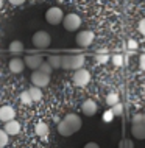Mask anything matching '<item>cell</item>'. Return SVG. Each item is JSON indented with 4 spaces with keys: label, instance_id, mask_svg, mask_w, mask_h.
<instances>
[{
    "label": "cell",
    "instance_id": "obj_26",
    "mask_svg": "<svg viewBox=\"0 0 145 148\" xmlns=\"http://www.w3.org/2000/svg\"><path fill=\"white\" fill-rule=\"evenodd\" d=\"M111 61H112V64H114L115 67H122L123 66V56L122 55H112Z\"/></svg>",
    "mask_w": 145,
    "mask_h": 148
},
{
    "label": "cell",
    "instance_id": "obj_17",
    "mask_svg": "<svg viewBox=\"0 0 145 148\" xmlns=\"http://www.w3.org/2000/svg\"><path fill=\"white\" fill-rule=\"evenodd\" d=\"M42 87H39V86H31L30 87V89H28V90H30V95H31V98H33V101H41V100H42Z\"/></svg>",
    "mask_w": 145,
    "mask_h": 148
},
{
    "label": "cell",
    "instance_id": "obj_36",
    "mask_svg": "<svg viewBox=\"0 0 145 148\" xmlns=\"http://www.w3.org/2000/svg\"><path fill=\"white\" fill-rule=\"evenodd\" d=\"M2 6H3V0H0V10H2Z\"/></svg>",
    "mask_w": 145,
    "mask_h": 148
},
{
    "label": "cell",
    "instance_id": "obj_3",
    "mask_svg": "<svg viewBox=\"0 0 145 148\" xmlns=\"http://www.w3.org/2000/svg\"><path fill=\"white\" fill-rule=\"evenodd\" d=\"M72 79H74V84L75 86H78V87H84V86H87L89 84V81H91V73H89V70H86V69H78V70H75V73H74V77H72Z\"/></svg>",
    "mask_w": 145,
    "mask_h": 148
},
{
    "label": "cell",
    "instance_id": "obj_31",
    "mask_svg": "<svg viewBox=\"0 0 145 148\" xmlns=\"http://www.w3.org/2000/svg\"><path fill=\"white\" fill-rule=\"evenodd\" d=\"M137 28H139V31H140V34H144V36H145V17H144L142 21L139 22Z\"/></svg>",
    "mask_w": 145,
    "mask_h": 148
},
{
    "label": "cell",
    "instance_id": "obj_7",
    "mask_svg": "<svg viewBox=\"0 0 145 148\" xmlns=\"http://www.w3.org/2000/svg\"><path fill=\"white\" fill-rule=\"evenodd\" d=\"M23 61H25V66H27V67H30V69L36 70V69H39V66L44 62V59H42L41 55H28V56L23 59Z\"/></svg>",
    "mask_w": 145,
    "mask_h": 148
},
{
    "label": "cell",
    "instance_id": "obj_25",
    "mask_svg": "<svg viewBox=\"0 0 145 148\" xmlns=\"http://www.w3.org/2000/svg\"><path fill=\"white\" fill-rule=\"evenodd\" d=\"M39 70L44 72V73H47V75H52V72H53L55 69H53V67H52L47 61H44V62L41 64V66H39Z\"/></svg>",
    "mask_w": 145,
    "mask_h": 148
},
{
    "label": "cell",
    "instance_id": "obj_30",
    "mask_svg": "<svg viewBox=\"0 0 145 148\" xmlns=\"http://www.w3.org/2000/svg\"><path fill=\"white\" fill-rule=\"evenodd\" d=\"M142 122H144V114H136L133 117V125L134 123H142Z\"/></svg>",
    "mask_w": 145,
    "mask_h": 148
},
{
    "label": "cell",
    "instance_id": "obj_4",
    "mask_svg": "<svg viewBox=\"0 0 145 148\" xmlns=\"http://www.w3.org/2000/svg\"><path fill=\"white\" fill-rule=\"evenodd\" d=\"M52 42V38L47 31H36L33 34V45L36 49H47Z\"/></svg>",
    "mask_w": 145,
    "mask_h": 148
},
{
    "label": "cell",
    "instance_id": "obj_6",
    "mask_svg": "<svg viewBox=\"0 0 145 148\" xmlns=\"http://www.w3.org/2000/svg\"><path fill=\"white\" fill-rule=\"evenodd\" d=\"M31 83H33L34 86H39V87H45L48 83H50V75L41 72L39 69L33 70V73H31Z\"/></svg>",
    "mask_w": 145,
    "mask_h": 148
},
{
    "label": "cell",
    "instance_id": "obj_27",
    "mask_svg": "<svg viewBox=\"0 0 145 148\" xmlns=\"http://www.w3.org/2000/svg\"><path fill=\"white\" fill-rule=\"evenodd\" d=\"M114 112H112V109H108V111H104L103 112V122H106V123H109V122H112L114 120Z\"/></svg>",
    "mask_w": 145,
    "mask_h": 148
},
{
    "label": "cell",
    "instance_id": "obj_23",
    "mask_svg": "<svg viewBox=\"0 0 145 148\" xmlns=\"http://www.w3.org/2000/svg\"><path fill=\"white\" fill-rule=\"evenodd\" d=\"M111 109H112V112H114L115 117H120V115L123 114V105H122L120 101H119V103H115L114 106H111Z\"/></svg>",
    "mask_w": 145,
    "mask_h": 148
},
{
    "label": "cell",
    "instance_id": "obj_35",
    "mask_svg": "<svg viewBox=\"0 0 145 148\" xmlns=\"http://www.w3.org/2000/svg\"><path fill=\"white\" fill-rule=\"evenodd\" d=\"M84 148H100V145H98V143H95V142H89V143L84 145Z\"/></svg>",
    "mask_w": 145,
    "mask_h": 148
},
{
    "label": "cell",
    "instance_id": "obj_28",
    "mask_svg": "<svg viewBox=\"0 0 145 148\" xmlns=\"http://www.w3.org/2000/svg\"><path fill=\"white\" fill-rule=\"evenodd\" d=\"M108 55H104V53H98V55H95V61L98 62V64H106L108 62Z\"/></svg>",
    "mask_w": 145,
    "mask_h": 148
},
{
    "label": "cell",
    "instance_id": "obj_32",
    "mask_svg": "<svg viewBox=\"0 0 145 148\" xmlns=\"http://www.w3.org/2000/svg\"><path fill=\"white\" fill-rule=\"evenodd\" d=\"M128 49H130V50H136V49H137V42H136L134 39H130V41H128Z\"/></svg>",
    "mask_w": 145,
    "mask_h": 148
},
{
    "label": "cell",
    "instance_id": "obj_8",
    "mask_svg": "<svg viewBox=\"0 0 145 148\" xmlns=\"http://www.w3.org/2000/svg\"><path fill=\"white\" fill-rule=\"evenodd\" d=\"M14 117H16V111H14L13 106L5 105V106L0 108V120H2L3 123L8 122V120H13Z\"/></svg>",
    "mask_w": 145,
    "mask_h": 148
},
{
    "label": "cell",
    "instance_id": "obj_5",
    "mask_svg": "<svg viewBox=\"0 0 145 148\" xmlns=\"http://www.w3.org/2000/svg\"><path fill=\"white\" fill-rule=\"evenodd\" d=\"M94 39H95V34L91 30H83L76 34V44L80 47H89L94 42Z\"/></svg>",
    "mask_w": 145,
    "mask_h": 148
},
{
    "label": "cell",
    "instance_id": "obj_13",
    "mask_svg": "<svg viewBox=\"0 0 145 148\" xmlns=\"http://www.w3.org/2000/svg\"><path fill=\"white\" fill-rule=\"evenodd\" d=\"M81 109L84 115H94L97 112V103L94 100H86V101H83Z\"/></svg>",
    "mask_w": 145,
    "mask_h": 148
},
{
    "label": "cell",
    "instance_id": "obj_15",
    "mask_svg": "<svg viewBox=\"0 0 145 148\" xmlns=\"http://www.w3.org/2000/svg\"><path fill=\"white\" fill-rule=\"evenodd\" d=\"M84 66V56L83 55H72L70 56V69L78 70Z\"/></svg>",
    "mask_w": 145,
    "mask_h": 148
},
{
    "label": "cell",
    "instance_id": "obj_1",
    "mask_svg": "<svg viewBox=\"0 0 145 148\" xmlns=\"http://www.w3.org/2000/svg\"><path fill=\"white\" fill-rule=\"evenodd\" d=\"M63 19H64V13H63L61 8L52 6V8H48V10H47L45 21L50 23V25H59V23L63 22Z\"/></svg>",
    "mask_w": 145,
    "mask_h": 148
},
{
    "label": "cell",
    "instance_id": "obj_2",
    "mask_svg": "<svg viewBox=\"0 0 145 148\" xmlns=\"http://www.w3.org/2000/svg\"><path fill=\"white\" fill-rule=\"evenodd\" d=\"M63 25L67 31H75V30H78L80 27H81V17H80L78 14H75V13H70V14L64 16Z\"/></svg>",
    "mask_w": 145,
    "mask_h": 148
},
{
    "label": "cell",
    "instance_id": "obj_9",
    "mask_svg": "<svg viewBox=\"0 0 145 148\" xmlns=\"http://www.w3.org/2000/svg\"><path fill=\"white\" fill-rule=\"evenodd\" d=\"M3 130H5L10 136H17L19 133H21V123H19L17 120H14V119L8 120V122H5Z\"/></svg>",
    "mask_w": 145,
    "mask_h": 148
},
{
    "label": "cell",
    "instance_id": "obj_21",
    "mask_svg": "<svg viewBox=\"0 0 145 148\" xmlns=\"http://www.w3.org/2000/svg\"><path fill=\"white\" fill-rule=\"evenodd\" d=\"M120 100H119V94L117 92H109V94L106 95V103L109 106H114L115 103H119Z\"/></svg>",
    "mask_w": 145,
    "mask_h": 148
},
{
    "label": "cell",
    "instance_id": "obj_20",
    "mask_svg": "<svg viewBox=\"0 0 145 148\" xmlns=\"http://www.w3.org/2000/svg\"><path fill=\"white\" fill-rule=\"evenodd\" d=\"M8 50H10L11 53H21L23 50V44L21 41H13L10 44V47H8Z\"/></svg>",
    "mask_w": 145,
    "mask_h": 148
},
{
    "label": "cell",
    "instance_id": "obj_16",
    "mask_svg": "<svg viewBox=\"0 0 145 148\" xmlns=\"http://www.w3.org/2000/svg\"><path fill=\"white\" fill-rule=\"evenodd\" d=\"M34 131H36V134H38L41 139H45L47 136H48V125H47L45 122H39L38 125H36Z\"/></svg>",
    "mask_w": 145,
    "mask_h": 148
},
{
    "label": "cell",
    "instance_id": "obj_19",
    "mask_svg": "<svg viewBox=\"0 0 145 148\" xmlns=\"http://www.w3.org/2000/svg\"><path fill=\"white\" fill-rule=\"evenodd\" d=\"M47 62L50 64L53 69H59V67H61V56H58V55H52V56L47 58Z\"/></svg>",
    "mask_w": 145,
    "mask_h": 148
},
{
    "label": "cell",
    "instance_id": "obj_37",
    "mask_svg": "<svg viewBox=\"0 0 145 148\" xmlns=\"http://www.w3.org/2000/svg\"><path fill=\"white\" fill-rule=\"evenodd\" d=\"M144 123H145V114H144Z\"/></svg>",
    "mask_w": 145,
    "mask_h": 148
},
{
    "label": "cell",
    "instance_id": "obj_33",
    "mask_svg": "<svg viewBox=\"0 0 145 148\" xmlns=\"http://www.w3.org/2000/svg\"><path fill=\"white\" fill-rule=\"evenodd\" d=\"M8 2L11 3V5H14V6H21L23 2H25V0H8Z\"/></svg>",
    "mask_w": 145,
    "mask_h": 148
},
{
    "label": "cell",
    "instance_id": "obj_18",
    "mask_svg": "<svg viewBox=\"0 0 145 148\" xmlns=\"http://www.w3.org/2000/svg\"><path fill=\"white\" fill-rule=\"evenodd\" d=\"M19 100H21V103L25 106H30L31 103H34L33 98H31V95H30V90H23L21 94V97H19Z\"/></svg>",
    "mask_w": 145,
    "mask_h": 148
},
{
    "label": "cell",
    "instance_id": "obj_24",
    "mask_svg": "<svg viewBox=\"0 0 145 148\" xmlns=\"http://www.w3.org/2000/svg\"><path fill=\"white\" fill-rule=\"evenodd\" d=\"M61 69L70 70V55H64V56H61Z\"/></svg>",
    "mask_w": 145,
    "mask_h": 148
},
{
    "label": "cell",
    "instance_id": "obj_12",
    "mask_svg": "<svg viewBox=\"0 0 145 148\" xmlns=\"http://www.w3.org/2000/svg\"><path fill=\"white\" fill-rule=\"evenodd\" d=\"M64 120H66V122L69 123L72 128H74L75 133L80 130V128H81V119H80L76 114H67L66 117H64Z\"/></svg>",
    "mask_w": 145,
    "mask_h": 148
},
{
    "label": "cell",
    "instance_id": "obj_29",
    "mask_svg": "<svg viewBox=\"0 0 145 148\" xmlns=\"http://www.w3.org/2000/svg\"><path fill=\"white\" fill-rule=\"evenodd\" d=\"M133 147H134V143L131 140H128V139H125V140H122L119 143V148H133Z\"/></svg>",
    "mask_w": 145,
    "mask_h": 148
},
{
    "label": "cell",
    "instance_id": "obj_14",
    "mask_svg": "<svg viewBox=\"0 0 145 148\" xmlns=\"http://www.w3.org/2000/svg\"><path fill=\"white\" fill-rule=\"evenodd\" d=\"M131 133L136 139H145V123H134L131 126Z\"/></svg>",
    "mask_w": 145,
    "mask_h": 148
},
{
    "label": "cell",
    "instance_id": "obj_34",
    "mask_svg": "<svg viewBox=\"0 0 145 148\" xmlns=\"http://www.w3.org/2000/svg\"><path fill=\"white\" fill-rule=\"evenodd\" d=\"M139 66H140V69L145 72V55H142V56H140V59H139Z\"/></svg>",
    "mask_w": 145,
    "mask_h": 148
},
{
    "label": "cell",
    "instance_id": "obj_11",
    "mask_svg": "<svg viewBox=\"0 0 145 148\" xmlns=\"http://www.w3.org/2000/svg\"><path fill=\"white\" fill-rule=\"evenodd\" d=\"M58 133L61 134L63 137H69V136H72V134L75 133V131H74V128H72L69 123H67L66 120L63 119L61 122L58 123Z\"/></svg>",
    "mask_w": 145,
    "mask_h": 148
},
{
    "label": "cell",
    "instance_id": "obj_22",
    "mask_svg": "<svg viewBox=\"0 0 145 148\" xmlns=\"http://www.w3.org/2000/svg\"><path fill=\"white\" fill-rule=\"evenodd\" d=\"M8 142H10V134L5 130H0V148L6 147Z\"/></svg>",
    "mask_w": 145,
    "mask_h": 148
},
{
    "label": "cell",
    "instance_id": "obj_10",
    "mask_svg": "<svg viewBox=\"0 0 145 148\" xmlns=\"http://www.w3.org/2000/svg\"><path fill=\"white\" fill-rule=\"evenodd\" d=\"M8 67H10V70L13 72V73H21V72L25 69V61L21 58H13L8 64Z\"/></svg>",
    "mask_w": 145,
    "mask_h": 148
}]
</instances>
